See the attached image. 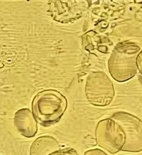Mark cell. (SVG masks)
I'll return each mask as SVG.
<instances>
[{
	"label": "cell",
	"instance_id": "5b68a950",
	"mask_svg": "<svg viewBox=\"0 0 142 155\" xmlns=\"http://www.w3.org/2000/svg\"><path fill=\"white\" fill-rule=\"evenodd\" d=\"M111 118L118 123L125 134L126 141L122 151L127 152L142 151V121L127 112H117Z\"/></svg>",
	"mask_w": 142,
	"mask_h": 155
},
{
	"label": "cell",
	"instance_id": "7c38bea8",
	"mask_svg": "<svg viewBox=\"0 0 142 155\" xmlns=\"http://www.w3.org/2000/svg\"><path fill=\"white\" fill-rule=\"evenodd\" d=\"M139 81H140V83H141V84L142 85V76H140V77H139Z\"/></svg>",
	"mask_w": 142,
	"mask_h": 155
},
{
	"label": "cell",
	"instance_id": "6da1fadb",
	"mask_svg": "<svg viewBox=\"0 0 142 155\" xmlns=\"http://www.w3.org/2000/svg\"><path fill=\"white\" fill-rule=\"evenodd\" d=\"M141 47L132 41H124L114 47L108 60L110 75L118 83H125L137 74V57Z\"/></svg>",
	"mask_w": 142,
	"mask_h": 155
},
{
	"label": "cell",
	"instance_id": "9c48e42d",
	"mask_svg": "<svg viewBox=\"0 0 142 155\" xmlns=\"http://www.w3.org/2000/svg\"><path fill=\"white\" fill-rule=\"evenodd\" d=\"M49 155H79L74 148H60L57 151H53Z\"/></svg>",
	"mask_w": 142,
	"mask_h": 155
},
{
	"label": "cell",
	"instance_id": "30bf717a",
	"mask_svg": "<svg viewBox=\"0 0 142 155\" xmlns=\"http://www.w3.org/2000/svg\"><path fill=\"white\" fill-rule=\"evenodd\" d=\"M84 155H108L105 151L99 148H93L85 151Z\"/></svg>",
	"mask_w": 142,
	"mask_h": 155
},
{
	"label": "cell",
	"instance_id": "277c9868",
	"mask_svg": "<svg viewBox=\"0 0 142 155\" xmlns=\"http://www.w3.org/2000/svg\"><path fill=\"white\" fill-rule=\"evenodd\" d=\"M95 139L100 148L112 154L122 151L126 141L123 129L111 118L99 121L95 128Z\"/></svg>",
	"mask_w": 142,
	"mask_h": 155
},
{
	"label": "cell",
	"instance_id": "3957f363",
	"mask_svg": "<svg viewBox=\"0 0 142 155\" xmlns=\"http://www.w3.org/2000/svg\"><path fill=\"white\" fill-rule=\"evenodd\" d=\"M85 93L87 101L94 107H104L110 105L115 97L112 81L103 71H92L85 81Z\"/></svg>",
	"mask_w": 142,
	"mask_h": 155
},
{
	"label": "cell",
	"instance_id": "ba28073f",
	"mask_svg": "<svg viewBox=\"0 0 142 155\" xmlns=\"http://www.w3.org/2000/svg\"><path fill=\"white\" fill-rule=\"evenodd\" d=\"M111 43L108 38L99 35L97 33L90 31L82 36V45L87 50H97L100 53H106Z\"/></svg>",
	"mask_w": 142,
	"mask_h": 155
},
{
	"label": "cell",
	"instance_id": "8fae6325",
	"mask_svg": "<svg viewBox=\"0 0 142 155\" xmlns=\"http://www.w3.org/2000/svg\"><path fill=\"white\" fill-rule=\"evenodd\" d=\"M137 68H138V71L140 73L141 76H142V49L137 57Z\"/></svg>",
	"mask_w": 142,
	"mask_h": 155
},
{
	"label": "cell",
	"instance_id": "8992f818",
	"mask_svg": "<svg viewBox=\"0 0 142 155\" xmlns=\"http://www.w3.org/2000/svg\"><path fill=\"white\" fill-rule=\"evenodd\" d=\"M14 126L19 133L26 138H32L37 133V121L28 108L17 110L14 114Z\"/></svg>",
	"mask_w": 142,
	"mask_h": 155
},
{
	"label": "cell",
	"instance_id": "52a82bcc",
	"mask_svg": "<svg viewBox=\"0 0 142 155\" xmlns=\"http://www.w3.org/2000/svg\"><path fill=\"white\" fill-rule=\"evenodd\" d=\"M60 149V144L56 138L51 136L39 137L31 144L29 155H49Z\"/></svg>",
	"mask_w": 142,
	"mask_h": 155
},
{
	"label": "cell",
	"instance_id": "7a4b0ae2",
	"mask_svg": "<svg viewBox=\"0 0 142 155\" xmlns=\"http://www.w3.org/2000/svg\"><path fill=\"white\" fill-rule=\"evenodd\" d=\"M67 99L56 89H45L37 93L31 102L34 118L43 127H50L61 119L67 108Z\"/></svg>",
	"mask_w": 142,
	"mask_h": 155
}]
</instances>
